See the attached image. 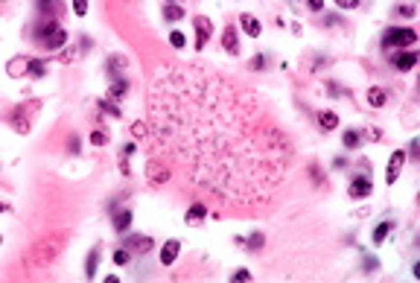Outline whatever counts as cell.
Returning a JSON list of instances; mask_svg holds the SVG:
<instances>
[{
  "label": "cell",
  "mask_w": 420,
  "mask_h": 283,
  "mask_svg": "<svg viewBox=\"0 0 420 283\" xmlns=\"http://www.w3.org/2000/svg\"><path fill=\"white\" fill-rule=\"evenodd\" d=\"M371 190H374V184H371L365 175H356L353 181H350V196H353V199H365Z\"/></svg>",
  "instance_id": "cell-7"
},
{
  "label": "cell",
  "mask_w": 420,
  "mask_h": 283,
  "mask_svg": "<svg viewBox=\"0 0 420 283\" xmlns=\"http://www.w3.org/2000/svg\"><path fill=\"white\" fill-rule=\"evenodd\" d=\"M126 263H129V251H126V248L114 251V266H126Z\"/></svg>",
  "instance_id": "cell-27"
},
{
  "label": "cell",
  "mask_w": 420,
  "mask_h": 283,
  "mask_svg": "<svg viewBox=\"0 0 420 283\" xmlns=\"http://www.w3.org/2000/svg\"><path fill=\"white\" fill-rule=\"evenodd\" d=\"M377 266H380V263H377V257H365V263H362V269H365V272H374Z\"/></svg>",
  "instance_id": "cell-32"
},
{
  "label": "cell",
  "mask_w": 420,
  "mask_h": 283,
  "mask_svg": "<svg viewBox=\"0 0 420 283\" xmlns=\"http://www.w3.org/2000/svg\"><path fill=\"white\" fill-rule=\"evenodd\" d=\"M336 3H339L342 9H356V6H359V0H336Z\"/></svg>",
  "instance_id": "cell-36"
},
{
  "label": "cell",
  "mask_w": 420,
  "mask_h": 283,
  "mask_svg": "<svg viewBox=\"0 0 420 283\" xmlns=\"http://www.w3.org/2000/svg\"><path fill=\"white\" fill-rule=\"evenodd\" d=\"M123 94H126V79H117L111 85V91H108V99H120Z\"/></svg>",
  "instance_id": "cell-24"
},
{
  "label": "cell",
  "mask_w": 420,
  "mask_h": 283,
  "mask_svg": "<svg viewBox=\"0 0 420 283\" xmlns=\"http://www.w3.org/2000/svg\"><path fill=\"white\" fill-rule=\"evenodd\" d=\"M65 41H67V32L65 30H56L50 38H44V47H47V50H59Z\"/></svg>",
  "instance_id": "cell-15"
},
{
  "label": "cell",
  "mask_w": 420,
  "mask_h": 283,
  "mask_svg": "<svg viewBox=\"0 0 420 283\" xmlns=\"http://www.w3.org/2000/svg\"><path fill=\"white\" fill-rule=\"evenodd\" d=\"M62 245H65L62 237H56V240H50V243H38L35 251H33V260H38V263H50L56 254L62 251Z\"/></svg>",
  "instance_id": "cell-4"
},
{
  "label": "cell",
  "mask_w": 420,
  "mask_h": 283,
  "mask_svg": "<svg viewBox=\"0 0 420 283\" xmlns=\"http://www.w3.org/2000/svg\"><path fill=\"white\" fill-rule=\"evenodd\" d=\"M222 47H225V53L236 56V47H239V41H236V30H233V27H228V30H225V35H222Z\"/></svg>",
  "instance_id": "cell-12"
},
{
  "label": "cell",
  "mask_w": 420,
  "mask_h": 283,
  "mask_svg": "<svg viewBox=\"0 0 420 283\" xmlns=\"http://www.w3.org/2000/svg\"><path fill=\"white\" fill-rule=\"evenodd\" d=\"M239 24H242V30L248 32L251 38H257L260 32H263V24H260L254 15H248V12H245V15H239Z\"/></svg>",
  "instance_id": "cell-9"
},
{
  "label": "cell",
  "mask_w": 420,
  "mask_h": 283,
  "mask_svg": "<svg viewBox=\"0 0 420 283\" xmlns=\"http://www.w3.org/2000/svg\"><path fill=\"white\" fill-rule=\"evenodd\" d=\"M126 245H129L131 251H149V248H152V240H149V237H140V234H137V237H126Z\"/></svg>",
  "instance_id": "cell-10"
},
{
  "label": "cell",
  "mask_w": 420,
  "mask_h": 283,
  "mask_svg": "<svg viewBox=\"0 0 420 283\" xmlns=\"http://www.w3.org/2000/svg\"><path fill=\"white\" fill-rule=\"evenodd\" d=\"M27 73H30L33 79H41V76L47 73V62H41V59H33V62H27Z\"/></svg>",
  "instance_id": "cell-16"
},
{
  "label": "cell",
  "mask_w": 420,
  "mask_h": 283,
  "mask_svg": "<svg viewBox=\"0 0 420 283\" xmlns=\"http://www.w3.org/2000/svg\"><path fill=\"white\" fill-rule=\"evenodd\" d=\"M67 143H70L67 149H70L73 155H79V137H76V134H70V140H67Z\"/></svg>",
  "instance_id": "cell-33"
},
{
  "label": "cell",
  "mask_w": 420,
  "mask_h": 283,
  "mask_svg": "<svg viewBox=\"0 0 420 283\" xmlns=\"http://www.w3.org/2000/svg\"><path fill=\"white\" fill-rule=\"evenodd\" d=\"M97 266H99V251L94 248V251L88 254V263H85V278H94L97 275Z\"/></svg>",
  "instance_id": "cell-19"
},
{
  "label": "cell",
  "mask_w": 420,
  "mask_h": 283,
  "mask_svg": "<svg viewBox=\"0 0 420 283\" xmlns=\"http://www.w3.org/2000/svg\"><path fill=\"white\" fill-rule=\"evenodd\" d=\"M394 64L400 70H412L418 64V53H400V56H394Z\"/></svg>",
  "instance_id": "cell-14"
},
{
  "label": "cell",
  "mask_w": 420,
  "mask_h": 283,
  "mask_svg": "<svg viewBox=\"0 0 420 283\" xmlns=\"http://www.w3.org/2000/svg\"><path fill=\"white\" fill-rule=\"evenodd\" d=\"M131 225V210H120V213H114V228L117 231H126Z\"/></svg>",
  "instance_id": "cell-20"
},
{
  "label": "cell",
  "mask_w": 420,
  "mask_h": 283,
  "mask_svg": "<svg viewBox=\"0 0 420 283\" xmlns=\"http://www.w3.org/2000/svg\"><path fill=\"white\" fill-rule=\"evenodd\" d=\"M251 67H254V70H263V67H266V56H254V59H251Z\"/></svg>",
  "instance_id": "cell-34"
},
{
  "label": "cell",
  "mask_w": 420,
  "mask_h": 283,
  "mask_svg": "<svg viewBox=\"0 0 420 283\" xmlns=\"http://www.w3.org/2000/svg\"><path fill=\"white\" fill-rule=\"evenodd\" d=\"M123 70H126V56H111V59H108V73H111V76L123 79Z\"/></svg>",
  "instance_id": "cell-13"
},
{
  "label": "cell",
  "mask_w": 420,
  "mask_h": 283,
  "mask_svg": "<svg viewBox=\"0 0 420 283\" xmlns=\"http://www.w3.org/2000/svg\"><path fill=\"white\" fill-rule=\"evenodd\" d=\"M169 44H172V47H184L187 41H184V35H181V32H172V35H169Z\"/></svg>",
  "instance_id": "cell-31"
},
{
  "label": "cell",
  "mask_w": 420,
  "mask_h": 283,
  "mask_svg": "<svg viewBox=\"0 0 420 283\" xmlns=\"http://www.w3.org/2000/svg\"><path fill=\"white\" fill-rule=\"evenodd\" d=\"M391 228H394V222H382V225H377V231H374V245H380V243L385 240Z\"/></svg>",
  "instance_id": "cell-21"
},
{
  "label": "cell",
  "mask_w": 420,
  "mask_h": 283,
  "mask_svg": "<svg viewBox=\"0 0 420 283\" xmlns=\"http://www.w3.org/2000/svg\"><path fill=\"white\" fill-rule=\"evenodd\" d=\"M210 30H213L210 18L198 15V18H195V50H204V44H207V35H210Z\"/></svg>",
  "instance_id": "cell-5"
},
{
  "label": "cell",
  "mask_w": 420,
  "mask_h": 283,
  "mask_svg": "<svg viewBox=\"0 0 420 283\" xmlns=\"http://www.w3.org/2000/svg\"><path fill=\"white\" fill-rule=\"evenodd\" d=\"M73 12L76 15H85L88 12V0H73Z\"/></svg>",
  "instance_id": "cell-30"
},
{
  "label": "cell",
  "mask_w": 420,
  "mask_h": 283,
  "mask_svg": "<svg viewBox=\"0 0 420 283\" xmlns=\"http://www.w3.org/2000/svg\"><path fill=\"white\" fill-rule=\"evenodd\" d=\"M38 108H41V102H38V99L27 102V105H18V108H15V114H12V126H15V131L27 134V131H30V117H33Z\"/></svg>",
  "instance_id": "cell-3"
},
{
  "label": "cell",
  "mask_w": 420,
  "mask_h": 283,
  "mask_svg": "<svg viewBox=\"0 0 420 283\" xmlns=\"http://www.w3.org/2000/svg\"><path fill=\"white\" fill-rule=\"evenodd\" d=\"M368 105H374V108L385 105V91H382V88H371V91H368Z\"/></svg>",
  "instance_id": "cell-18"
},
{
  "label": "cell",
  "mask_w": 420,
  "mask_h": 283,
  "mask_svg": "<svg viewBox=\"0 0 420 283\" xmlns=\"http://www.w3.org/2000/svg\"><path fill=\"white\" fill-rule=\"evenodd\" d=\"M342 143H344L347 149H356V146H359V131H344V137H342Z\"/></svg>",
  "instance_id": "cell-26"
},
{
  "label": "cell",
  "mask_w": 420,
  "mask_h": 283,
  "mask_svg": "<svg viewBox=\"0 0 420 283\" xmlns=\"http://www.w3.org/2000/svg\"><path fill=\"white\" fill-rule=\"evenodd\" d=\"M403 161H406V152H400V149H397V152L391 155V161H388V172H385V181H388V184H394V181H397Z\"/></svg>",
  "instance_id": "cell-6"
},
{
  "label": "cell",
  "mask_w": 420,
  "mask_h": 283,
  "mask_svg": "<svg viewBox=\"0 0 420 283\" xmlns=\"http://www.w3.org/2000/svg\"><path fill=\"white\" fill-rule=\"evenodd\" d=\"M131 134H134V137H146V134H149V126H146V123H134V126H131Z\"/></svg>",
  "instance_id": "cell-28"
},
{
  "label": "cell",
  "mask_w": 420,
  "mask_h": 283,
  "mask_svg": "<svg viewBox=\"0 0 420 283\" xmlns=\"http://www.w3.org/2000/svg\"><path fill=\"white\" fill-rule=\"evenodd\" d=\"M321 6H324V0H309V9H312V12H318Z\"/></svg>",
  "instance_id": "cell-37"
},
{
  "label": "cell",
  "mask_w": 420,
  "mask_h": 283,
  "mask_svg": "<svg viewBox=\"0 0 420 283\" xmlns=\"http://www.w3.org/2000/svg\"><path fill=\"white\" fill-rule=\"evenodd\" d=\"M181 15H184V9H181V6H175V3L163 6V18H166V21H178Z\"/></svg>",
  "instance_id": "cell-23"
},
{
  "label": "cell",
  "mask_w": 420,
  "mask_h": 283,
  "mask_svg": "<svg viewBox=\"0 0 420 283\" xmlns=\"http://www.w3.org/2000/svg\"><path fill=\"white\" fill-rule=\"evenodd\" d=\"M204 213H207V210H204V204H193V207H190V213H187V222H190V225H198V222L204 219Z\"/></svg>",
  "instance_id": "cell-22"
},
{
  "label": "cell",
  "mask_w": 420,
  "mask_h": 283,
  "mask_svg": "<svg viewBox=\"0 0 420 283\" xmlns=\"http://www.w3.org/2000/svg\"><path fill=\"white\" fill-rule=\"evenodd\" d=\"M248 248H251V251H257V248H263V234H254V237L248 240Z\"/></svg>",
  "instance_id": "cell-29"
},
{
  "label": "cell",
  "mask_w": 420,
  "mask_h": 283,
  "mask_svg": "<svg viewBox=\"0 0 420 283\" xmlns=\"http://www.w3.org/2000/svg\"><path fill=\"white\" fill-rule=\"evenodd\" d=\"M166 178H169V169L163 166L161 161H152V163H149V181H152V184H163Z\"/></svg>",
  "instance_id": "cell-8"
},
{
  "label": "cell",
  "mask_w": 420,
  "mask_h": 283,
  "mask_svg": "<svg viewBox=\"0 0 420 283\" xmlns=\"http://www.w3.org/2000/svg\"><path fill=\"white\" fill-rule=\"evenodd\" d=\"M318 126L330 131V128H336V126H339V117H336L333 111H321V114H318Z\"/></svg>",
  "instance_id": "cell-17"
},
{
  "label": "cell",
  "mask_w": 420,
  "mask_h": 283,
  "mask_svg": "<svg viewBox=\"0 0 420 283\" xmlns=\"http://www.w3.org/2000/svg\"><path fill=\"white\" fill-rule=\"evenodd\" d=\"M149 137L190 184L233 204L268 202L292 163L289 137L257 94L201 64L155 70Z\"/></svg>",
  "instance_id": "cell-1"
},
{
  "label": "cell",
  "mask_w": 420,
  "mask_h": 283,
  "mask_svg": "<svg viewBox=\"0 0 420 283\" xmlns=\"http://www.w3.org/2000/svg\"><path fill=\"white\" fill-rule=\"evenodd\" d=\"M400 15H415V6H400Z\"/></svg>",
  "instance_id": "cell-38"
},
{
  "label": "cell",
  "mask_w": 420,
  "mask_h": 283,
  "mask_svg": "<svg viewBox=\"0 0 420 283\" xmlns=\"http://www.w3.org/2000/svg\"><path fill=\"white\" fill-rule=\"evenodd\" d=\"M233 281H251V275H248V272H245V269H239V272H233Z\"/></svg>",
  "instance_id": "cell-35"
},
{
  "label": "cell",
  "mask_w": 420,
  "mask_h": 283,
  "mask_svg": "<svg viewBox=\"0 0 420 283\" xmlns=\"http://www.w3.org/2000/svg\"><path fill=\"white\" fill-rule=\"evenodd\" d=\"M418 41V35H415V30H397V27H391V30H385V35H382V47L385 50H400V47H412Z\"/></svg>",
  "instance_id": "cell-2"
},
{
  "label": "cell",
  "mask_w": 420,
  "mask_h": 283,
  "mask_svg": "<svg viewBox=\"0 0 420 283\" xmlns=\"http://www.w3.org/2000/svg\"><path fill=\"white\" fill-rule=\"evenodd\" d=\"M178 251H181V245H178V240H169V243L163 245V251H161L163 266H169V263H175V257H178Z\"/></svg>",
  "instance_id": "cell-11"
},
{
  "label": "cell",
  "mask_w": 420,
  "mask_h": 283,
  "mask_svg": "<svg viewBox=\"0 0 420 283\" xmlns=\"http://www.w3.org/2000/svg\"><path fill=\"white\" fill-rule=\"evenodd\" d=\"M91 143H94V146H105V143H108V131H105V128H94V131H91Z\"/></svg>",
  "instance_id": "cell-25"
}]
</instances>
